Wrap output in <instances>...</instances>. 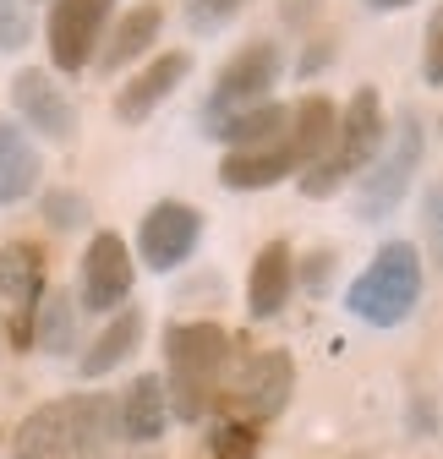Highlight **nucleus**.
<instances>
[{"mask_svg": "<svg viewBox=\"0 0 443 459\" xmlns=\"http://www.w3.org/2000/svg\"><path fill=\"white\" fill-rule=\"evenodd\" d=\"M116 448V399L109 394H61L28 411L12 459H109Z\"/></svg>", "mask_w": 443, "mask_h": 459, "instance_id": "nucleus-1", "label": "nucleus"}, {"mask_svg": "<svg viewBox=\"0 0 443 459\" xmlns=\"http://www.w3.org/2000/svg\"><path fill=\"white\" fill-rule=\"evenodd\" d=\"M230 361V333L219 323H170L164 328V399L176 421H203L219 405Z\"/></svg>", "mask_w": 443, "mask_h": 459, "instance_id": "nucleus-2", "label": "nucleus"}, {"mask_svg": "<svg viewBox=\"0 0 443 459\" xmlns=\"http://www.w3.org/2000/svg\"><path fill=\"white\" fill-rule=\"evenodd\" d=\"M383 99L378 88H356L351 104L340 109V126H334V143H328L323 159H312L301 169V192L307 197H334L340 186H351L361 169L372 164V153L383 148Z\"/></svg>", "mask_w": 443, "mask_h": 459, "instance_id": "nucleus-3", "label": "nucleus"}, {"mask_svg": "<svg viewBox=\"0 0 443 459\" xmlns=\"http://www.w3.org/2000/svg\"><path fill=\"white\" fill-rule=\"evenodd\" d=\"M421 301V252L411 241H389L378 247V257L356 273V284L345 290L351 317H361L367 328H400Z\"/></svg>", "mask_w": 443, "mask_h": 459, "instance_id": "nucleus-4", "label": "nucleus"}, {"mask_svg": "<svg viewBox=\"0 0 443 459\" xmlns=\"http://www.w3.org/2000/svg\"><path fill=\"white\" fill-rule=\"evenodd\" d=\"M416 164H421V121L416 109L400 115V132L389 143V153H372V164L361 169V186H356V219H389L400 208V197L416 181Z\"/></svg>", "mask_w": 443, "mask_h": 459, "instance_id": "nucleus-5", "label": "nucleus"}, {"mask_svg": "<svg viewBox=\"0 0 443 459\" xmlns=\"http://www.w3.org/2000/svg\"><path fill=\"white\" fill-rule=\"evenodd\" d=\"M280 72H285L280 44L252 39L247 49H236L230 61L219 66V77H213V93H208V104H203V126H219L225 115H241V109L263 104L268 88L280 82Z\"/></svg>", "mask_w": 443, "mask_h": 459, "instance_id": "nucleus-6", "label": "nucleus"}, {"mask_svg": "<svg viewBox=\"0 0 443 459\" xmlns=\"http://www.w3.org/2000/svg\"><path fill=\"white\" fill-rule=\"evenodd\" d=\"M109 6H116V0H55L49 6L44 39H49V66L55 72L77 77L83 66H93V49L104 39Z\"/></svg>", "mask_w": 443, "mask_h": 459, "instance_id": "nucleus-7", "label": "nucleus"}, {"mask_svg": "<svg viewBox=\"0 0 443 459\" xmlns=\"http://www.w3.org/2000/svg\"><path fill=\"white\" fill-rule=\"evenodd\" d=\"M296 394V361L291 351H257L241 361L236 383H230V405L241 421H274Z\"/></svg>", "mask_w": 443, "mask_h": 459, "instance_id": "nucleus-8", "label": "nucleus"}, {"mask_svg": "<svg viewBox=\"0 0 443 459\" xmlns=\"http://www.w3.org/2000/svg\"><path fill=\"white\" fill-rule=\"evenodd\" d=\"M197 241H203V213L192 203H153L137 224V252L153 273L181 268Z\"/></svg>", "mask_w": 443, "mask_h": 459, "instance_id": "nucleus-9", "label": "nucleus"}, {"mask_svg": "<svg viewBox=\"0 0 443 459\" xmlns=\"http://www.w3.org/2000/svg\"><path fill=\"white\" fill-rule=\"evenodd\" d=\"M132 279H137V268H132L126 241L116 236V230H99V236L88 241V252H83V301L77 307H88V312L126 307Z\"/></svg>", "mask_w": 443, "mask_h": 459, "instance_id": "nucleus-10", "label": "nucleus"}, {"mask_svg": "<svg viewBox=\"0 0 443 459\" xmlns=\"http://www.w3.org/2000/svg\"><path fill=\"white\" fill-rule=\"evenodd\" d=\"M12 104L28 121V132H39L44 143H72L77 137V109H72V99L61 88H55L49 72H39V66L17 72L12 77Z\"/></svg>", "mask_w": 443, "mask_h": 459, "instance_id": "nucleus-11", "label": "nucleus"}, {"mask_svg": "<svg viewBox=\"0 0 443 459\" xmlns=\"http://www.w3.org/2000/svg\"><path fill=\"white\" fill-rule=\"evenodd\" d=\"M285 176H301V159H296L291 137H274L263 148H230L219 159V186H230V192H268Z\"/></svg>", "mask_w": 443, "mask_h": 459, "instance_id": "nucleus-12", "label": "nucleus"}, {"mask_svg": "<svg viewBox=\"0 0 443 459\" xmlns=\"http://www.w3.org/2000/svg\"><path fill=\"white\" fill-rule=\"evenodd\" d=\"M187 72H192V55L187 49H164L159 61H148L126 88H116V121H126V126L148 121V115L187 82Z\"/></svg>", "mask_w": 443, "mask_h": 459, "instance_id": "nucleus-13", "label": "nucleus"}, {"mask_svg": "<svg viewBox=\"0 0 443 459\" xmlns=\"http://www.w3.org/2000/svg\"><path fill=\"white\" fill-rule=\"evenodd\" d=\"M164 427H170V399H164V377L159 372H143L116 405V432L126 443H159Z\"/></svg>", "mask_w": 443, "mask_h": 459, "instance_id": "nucleus-14", "label": "nucleus"}, {"mask_svg": "<svg viewBox=\"0 0 443 459\" xmlns=\"http://www.w3.org/2000/svg\"><path fill=\"white\" fill-rule=\"evenodd\" d=\"M159 28H164V12H159V6H132L116 28H109V39H99L93 61H99L104 72H121V66L143 61V55L159 44Z\"/></svg>", "mask_w": 443, "mask_h": 459, "instance_id": "nucleus-15", "label": "nucleus"}, {"mask_svg": "<svg viewBox=\"0 0 443 459\" xmlns=\"http://www.w3.org/2000/svg\"><path fill=\"white\" fill-rule=\"evenodd\" d=\"M143 312L137 307H116L109 312V323H104V333L93 339V351H83V361H77V372L83 377H109L121 361H132L137 356V344H143Z\"/></svg>", "mask_w": 443, "mask_h": 459, "instance_id": "nucleus-16", "label": "nucleus"}, {"mask_svg": "<svg viewBox=\"0 0 443 459\" xmlns=\"http://www.w3.org/2000/svg\"><path fill=\"white\" fill-rule=\"evenodd\" d=\"M291 247L285 241H268L252 263V279H247V301H252V317H280L285 301H291Z\"/></svg>", "mask_w": 443, "mask_h": 459, "instance_id": "nucleus-17", "label": "nucleus"}, {"mask_svg": "<svg viewBox=\"0 0 443 459\" xmlns=\"http://www.w3.org/2000/svg\"><path fill=\"white\" fill-rule=\"evenodd\" d=\"M39 176H44V159L28 143V132L12 126V121H0V208L22 203L39 186Z\"/></svg>", "mask_w": 443, "mask_h": 459, "instance_id": "nucleus-18", "label": "nucleus"}, {"mask_svg": "<svg viewBox=\"0 0 443 459\" xmlns=\"http://www.w3.org/2000/svg\"><path fill=\"white\" fill-rule=\"evenodd\" d=\"M285 132H291V104H274V99H263V104H252L241 115H225L219 126H208V137H219L225 148H263V143L285 137Z\"/></svg>", "mask_w": 443, "mask_h": 459, "instance_id": "nucleus-19", "label": "nucleus"}, {"mask_svg": "<svg viewBox=\"0 0 443 459\" xmlns=\"http://www.w3.org/2000/svg\"><path fill=\"white\" fill-rule=\"evenodd\" d=\"M0 296L12 307H33L44 296V247L39 241H6L0 247Z\"/></svg>", "mask_w": 443, "mask_h": 459, "instance_id": "nucleus-20", "label": "nucleus"}, {"mask_svg": "<svg viewBox=\"0 0 443 459\" xmlns=\"http://www.w3.org/2000/svg\"><path fill=\"white\" fill-rule=\"evenodd\" d=\"M334 126H340V109L328 104L323 93H307L296 109H291V148H296V159H301V169L312 164V159H323L328 153V143H334Z\"/></svg>", "mask_w": 443, "mask_h": 459, "instance_id": "nucleus-21", "label": "nucleus"}, {"mask_svg": "<svg viewBox=\"0 0 443 459\" xmlns=\"http://www.w3.org/2000/svg\"><path fill=\"white\" fill-rule=\"evenodd\" d=\"M33 344L44 356H72L77 351V301H72V290H44L39 296Z\"/></svg>", "mask_w": 443, "mask_h": 459, "instance_id": "nucleus-22", "label": "nucleus"}, {"mask_svg": "<svg viewBox=\"0 0 443 459\" xmlns=\"http://www.w3.org/2000/svg\"><path fill=\"white\" fill-rule=\"evenodd\" d=\"M208 454L213 459H257V421H225L213 437H208Z\"/></svg>", "mask_w": 443, "mask_h": 459, "instance_id": "nucleus-23", "label": "nucleus"}, {"mask_svg": "<svg viewBox=\"0 0 443 459\" xmlns=\"http://www.w3.org/2000/svg\"><path fill=\"white\" fill-rule=\"evenodd\" d=\"M93 213H88V197L83 192H44V224L49 230H83Z\"/></svg>", "mask_w": 443, "mask_h": 459, "instance_id": "nucleus-24", "label": "nucleus"}, {"mask_svg": "<svg viewBox=\"0 0 443 459\" xmlns=\"http://www.w3.org/2000/svg\"><path fill=\"white\" fill-rule=\"evenodd\" d=\"M421 77L432 82V88H443V6L432 12V22H427V44H421Z\"/></svg>", "mask_w": 443, "mask_h": 459, "instance_id": "nucleus-25", "label": "nucleus"}, {"mask_svg": "<svg viewBox=\"0 0 443 459\" xmlns=\"http://www.w3.org/2000/svg\"><path fill=\"white\" fill-rule=\"evenodd\" d=\"M28 44V12L22 0H0V55H12Z\"/></svg>", "mask_w": 443, "mask_h": 459, "instance_id": "nucleus-26", "label": "nucleus"}, {"mask_svg": "<svg viewBox=\"0 0 443 459\" xmlns=\"http://www.w3.org/2000/svg\"><path fill=\"white\" fill-rule=\"evenodd\" d=\"M241 6H247V0H192V6H187V22H192V28H219V22H230Z\"/></svg>", "mask_w": 443, "mask_h": 459, "instance_id": "nucleus-27", "label": "nucleus"}, {"mask_svg": "<svg viewBox=\"0 0 443 459\" xmlns=\"http://www.w3.org/2000/svg\"><path fill=\"white\" fill-rule=\"evenodd\" d=\"M421 224H427V252H432V263H443V186L427 192V203H421Z\"/></svg>", "mask_w": 443, "mask_h": 459, "instance_id": "nucleus-28", "label": "nucleus"}, {"mask_svg": "<svg viewBox=\"0 0 443 459\" xmlns=\"http://www.w3.org/2000/svg\"><path fill=\"white\" fill-rule=\"evenodd\" d=\"M334 49H340L334 39H328V33H317V39H312V44L301 49V61H296V72H301V77H317V72H323L328 61H334Z\"/></svg>", "mask_w": 443, "mask_h": 459, "instance_id": "nucleus-29", "label": "nucleus"}, {"mask_svg": "<svg viewBox=\"0 0 443 459\" xmlns=\"http://www.w3.org/2000/svg\"><path fill=\"white\" fill-rule=\"evenodd\" d=\"M280 17H285L291 28H312V22L323 17V0H280Z\"/></svg>", "mask_w": 443, "mask_h": 459, "instance_id": "nucleus-30", "label": "nucleus"}, {"mask_svg": "<svg viewBox=\"0 0 443 459\" xmlns=\"http://www.w3.org/2000/svg\"><path fill=\"white\" fill-rule=\"evenodd\" d=\"M33 312H39V301L33 307H12V351H28V344H33Z\"/></svg>", "mask_w": 443, "mask_h": 459, "instance_id": "nucleus-31", "label": "nucleus"}, {"mask_svg": "<svg viewBox=\"0 0 443 459\" xmlns=\"http://www.w3.org/2000/svg\"><path fill=\"white\" fill-rule=\"evenodd\" d=\"M372 12H400V6H411V0H367Z\"/></svg>", "mask_w": 443, "mask_h": 459, "instance_id": "nucleus-32", "label": "nucleus"}]
</instances>
